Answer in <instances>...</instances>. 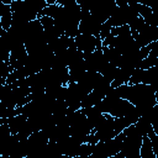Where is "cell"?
Wrapping results in <instances>:
<instances>
[{
  "mask_svg": "<svg viewBox=\"0 0 158 158\" xmlns=\"http://www.w3.org/2000/svg\"><path fill=\"white\" fill-rule=\"evenodd\" d=\"M47 5L46 0H14L11 2L12 25H22L37 20L40 12Z\"/></svg>",
  "mask_w": 158,
  "mask_h": 158,
  "instance_id": "cell-1",
  "label": "cell"
},
{
  "mask_svg": "<svg viewBox=\"0 0 158 158\" xmlns=\"http://www.w3.org/2000/svg\"><path fill=\"white\" fill-rule=\"evenodd\" d=\"M125 138L122 142L121 153L125 158H141L139 149L142 146L143 135L138 131L135 123H131L123 130Z\"/></svg>",
  "mask_w": 158,
  "mask_h": 158,
  "instance_id": "cell-2",
  "label": "cell"
},
{
  "mask_svg": "<svg viewBox=\"0 0 158 158\" xmlns=\"http://www.w3.org/2000/svg\"><path fill=\"white\" fill-rule=\"evenodd\" d=\"M84 59H85V69L89 72L101 73L102 69L110 63L106 59L102 49H95L94 52L84 53Z\"/></svg>",
  "mask_w": 158,
  "mask_h": 158,
  "instance_id": "cell-3",
  "label": "cell"
},
{
  "mask_svg": "<svg viewBox=\"0 0 158 158\" xmlns=\"http://www.w3.org/2000/svg\"><path fill=\"white\" fill-rule=\"evenodd\" d=\"M101 22H99L89 10L81 9V20L79 23V33L85 35H93L96 37H100V30H101Z\"/></svg>",
  "mask_w": 158,
  "mask_h": 158,
  "instance_id": "cell-4",
  "label": "cell"
},
{
  "mask_svg": "<svg viewBox=\"0 0 158 158\" xmlns=\"http://www.w3.org/2000/svg\"><path fill=\"white\" fill-rule=\"evenodd\" d=\"M75 44L77 48L80 49L81 52H94L95 49H102V40L100 37L93 36V35H85V33H79L75 38Z\"/></svg>",
  "mask_w": 158,
  "mask_h": 158,
  "instance_id": "cell-5",
  "label": "cell"
},
{
  "mask_svg": "<svg viewBox=\"0 0 158 158\" xmlns=\"http://www.w3.org/2000/svg\"><path fill=\"white\" fill-rule=\"evenodd\" d=\"M158 40V27L146 23V26L139 31L138 36L135 37V41L139 47H144L149 43H153Z\"/></svg>",
  "mask_w": 158,
  "mask_h": 158,
  "instance_id": "cell-6",
  "label": "cell"
},
{
  "mask_svg": "<svg viewBox=\"0 0 158 158\" xmlns=\"http://www.w3.org/2000/svg\"><path fill=\"white\" fill-rule=\"evenodd\" d=\"M12 10L11 5L4 4L0 1V27L4 28L5 31L10 30L12 26Z\"/></svg>",
  "mask_w": 158,
  "mask_h": 158,
  "instance_id": "cell-7",
  "label": "cell"
},
{
  "mask_svg": "<svg viewBox=\"0 0 158 158\" xmlns=\"http://www.w3.org/2000/svg\"><path fill=\"white\" fill-rule=\"evenodd\" d=\"M26 121H27V116L23 115V114H19V115H16V116H14V117L7 118V123H9V126H10L11 133H12V135L19 133V132L22 130V127L25 126Z\"/></svg>",
  "mask_w": 158,
  "mask_h": 158,
  "instance_id": "cell-8",
  "label": "cell"
},
{
  "mask_svg": "<svg viewBox=\"0 0 158 158\" xmlns=\"http://www.w3.org/2000/svg\"><path fill=\"white\" fill-rule=\"evenodd\" d=\"M102 52H104L106 59H107L111 64L118 67L122 54L120 53V51H118L117 48H115V47H112V46H102Z\"/></svg>",
  "mask_w": 158,
  "mask_h": 158,
  "instance_id": "cell-9",
  "label": "cell"
},
{
  "mask_svg": "<svg viewBox=\"0 0 158 158\" xmlns=\"http://www.w3.org/2000/svg\"><path fill=\"white\" fill-rule=\"evenodd\" d=\"M139 156H141V158H157L156 153L153 151V147H152L151 138L148 137V135L143 136L142 146H141V149H139Z\"/></svg>",
  "mask_w": 158,
  "mask_h": 158,
  "instance_id": "cell-10",
  "label": "cell"
},
{
  "mask_svg": "<svg viewBox=\"0 0 158 158\" xmlns=\"http://www.w3.org/2000/svg\"><path fill=\"white\" fill-rule=\"evenodd\" d=\"M43 33H44V37L49 43H52L53 41H56L58 37L62 36V32L56 27V25H51V26H47V27H43Z\"/></svg>",
  "mask_w": 158,
  "mask_h": 158,
  "instance_id": "cell-11",
  "label": "cell"
},
{
  "mask_svg": "<svg viewBox=\"0 0 158 158\" xmlns=\"http://www.w3.org/2000/svg\"><path fill=\"white\" fill-rule=\"evenodd\" d=\"M135 125H136V127L138 128V131H139L143 136L148 135V132H149L151 130H153V127H152V123H151L149 118H148V117H146V116H141V117L137 120V122H136Z\"/></svg>",
  "mask_w": 158,
  "mask_h": 158,
  "instance_id": "cell-12",
  "label": "cell"
},
{
  "mask_svg": "<svg viewBox=\"0 0 158 158\" xmlns=\"http://www.w3.org/2000/svg\"><path fill=\"white\" fill-rule=\"evenodd\" d=\"M130 28H131V32H132V36H133V38L136 37V36H138V33H139V31L146 26V21L143 20V17L142 16H138V17H136L130 25Z\"/></svg>",
  "mask_w": 158,
  "mask_h": 158,
  "instance_id": "cell-13",
  "label": "cell"
},
{
  "mask_svg": "<svg viewBox=\"0 0 158 158\" xmlns=\"http://www.w3.org/2000/svg\"><path fill=\"white\" fill-rule=\"evenodd\" d=\"M93 149H94V144L89 143V142H84L79 146L78 149V157L80 158H86V157H91L93 154Z\"/></svg>",
  "mask_w": 158,
  "mask_h": 158,
  "instance_id": "cell-14",
  "label": "cell"
},
{
  "mask_svg": "<svg viewBox=\"0 0 158 158\" xmlns=\"http://www.w3.org/2000/svg\"><path fill=\"white\" fill-rule=\"evenodd\" d=\"M144 72L146 69H141V68H136L128 80V84H139V83H144Z\"/></svg>",
  "mask_w": 158,
  "mask_h": 158,
  "instance_id": "cell-15",
  "label": "cell"
},
{
  "mask_svg": "<svg viewBox=\"0 0 158 158\" xmlns=\"http://www.w3.org/2000/svg\"><path fill=\"white\" fill-rule=\"evenodd\" d=\"M117 68L118 67H116V65H114V64H111V63H109L104 69H102V72H101V74L106 78V79H109L110 81H112L114 79H115V77H116V72H117Z\"/></svg>",
  "mask_w": 158,
  "mask_h": 158,
  "instance_id": "cell-16",
  "label": "cell"
},
{
  "mask_svg": "<svg viewBox=\"0 0 158 158\" xmlns=\"http://www.w3.org/2000/svg\"><path fill=\"white\" fill-rule=\"evenodd\" d=\"M157 59H158V57H157V56H154V54L149 53V54H148V56L142 60V63H141L139 68H141V69H148V68H151V67H154V65L157 64Z\"/></svg>",
  "mask_w": 158,
  "mask_h": 158,
  "instance_id": "cell-17",
  "label": "cell"
},
{
  "mask_svg": "<svg viewBox=\"0 0 158 158\" xmlns=\"http://www.w3.org/2000/svg\"><path fill=\"white\" fill-rule=\"evenodd\" d=\"M111 28H112V25L110 23V21H105L102 25H101V30H100V38L101 40H105L110 33H111Z\"/></svg>",
  "mask_w": 158,
  "mask_h": 158,
  "instance_id": "cell-18",
  "label": "cell"
},
{
  "mask_svg": "<svg viewBox=\"0 0 158 158\" xmlns=\"http://www.w3.org/2000/svg\"><path fill=\"white\" fill-rule=\"evenodd\" d=\"M148 137L151 138L153 151H154V153H156V157L158 158V136L156 135V132H154L153 130H151V131L148 132Z\"/></svg>",
  "mask_w": 158,
  "mask_h": 158,
  "instance_id": "cell-19",
  "label": "cell"
},
{
  "mask_svg": "<svg viewBox=\"0 0 158 158\" xmlns=\"http://www.w3.org/2000/svg\"><path fill=\"white\" fill-rule=\"evenodd\" d=\"M40 21L42 23L43 27H47V26H51V25H54V20L51 17V16H41L40 17Z\"/></svg>",
  "mask_w": 158,
  "mask_h": 158,
  "instance_id": "cell-20",
  "label": "cell"
},
{
  "mask_svg": "<svg viewBox=\"0 0 158 158\" xmlns=\"http://www.w3.org/2000/svg\"><path fill=\"white\" fill-rule=\"evenodd\" d=\"M158 0H142V4H144V5H148L149 7H152L156 2H157Z\"/></svg>",
  "mask_w": 158,
  "mask_h": 158,
  "instance_id": "cell-21",
  "label": "cell"
},
{
  "mask_svg": "<svg viewBox=\"0 0 158 158\" xmlns=\"http://www.w3.org/2000/svg\"><path fill=\"white\" fill-rule=\"evenodd\" d=\"M46 1H47L48 5H53V4H57L58 2V0H46Z\"/></svg>",
  "mask_w": 158,
  "mask_h": 158,
  "instance_id": "cell-22",
  "label": "cell"
},
{
  "mask_svg": "<svg viewBox=\"0 0 158 158\" xmlns=\"http://www.w3.org/2000/svg\"><path fill=\"white\" fill-rule=\"evenodd\" d=\"M1 2H4V4H7V5H11V2L14 1V0H0Z\"/></svg>",
  "mask_w": 158,
  "mask_h": 158,
  "instance_id": "cell-23",
  "label": "cell"
},
{
  "mask_svg": "<svg viewBox=\"0 0 158 158\" xmlns=\"http://www.w3.org/2000/svg\"><path fill=\"white\" fill-rule=\"evenodd\" d=\"M156 99H157V101H158V90L156 91Z\"/></svg>",
  "mask_w": 158,
  "mask_h": 158,
  "instance_id": "cell-24",
  "label": "cell"
}]
</instances>
